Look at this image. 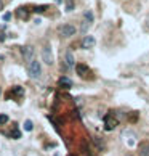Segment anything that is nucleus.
I'll return each instance as SVG.
<instances>
[{
    "instance_id": "obj_10",
    "label": "nucleus",
    "mask_w": 149,
    "mask_h": 156,
    "mask_svg": "<svg viewBox=\"0 0 149 156\" xmlns=\"http://www.w3.org/2000/svg\"><path fill=\"white\" fill-rule=\"evenodd\" d=\"M140 156H149V145H143L140 148Z\"/></svg>"
},
{
    "instance_id": "obj_9",
    "label": "nucleus",
    "mask_w": 149,
    "mask_h": 156,
    "mask_svg": "<svg viewBox=\"0 0 149 156\" xmlns=\"http://www.w3.org/2000/svg\"><path fill=\"white\" fill-rule=\"evenodd\" d=\"M116 124H117V122H116V121H114V119H107V118H106V124H104V129H106V130H112L114 127H116Z\"/></svg>"
},
{
    "instance_id": "obj_4",
    "label": "nucleus",
    "mask_w": 149,
    "mask_h": 156,
    "mask_svg": "<svg viewBox=\"0 0 149 156\" xmlns=\"http://www.w3.org/2000/svg\"><path fill=\"white\" fill-rule=\"evenodd\" d=\"M21 55L22 58H24L26 61H34V47H31V45H22L21 47Z\"/></svg>"
},
{
    "instance_id": "obj_12",
    "label": "nucleus",
    "mask_w": 149,
    "mask_h": 156,
    "mask_svg": "<svg viewBox=\"0 0 149 156\" xmlns=\"http://www.w3.org/2000/svg\"><path fill=\"white\" fill-rule=\"evenodd\" d=\"M83 20H87V21H90V23H93V13L88 10V11H85V15H83Z\"/></svg>"
},
{
    "instance_id": "obj_19",
    "label": "nucleus",
    "mask_w": 149,
    "mask_h": 156,
    "mask_svg": "<svg viewBox=\"0 0 149 156\" xmlns=\"http://www.w3.org/2000/svg\"><path fill=\"white\" fill-rule=\"evenodd\" d=\"M3 8V0H0V10Z\"/></svg>"
},
{
    "instance_id": "obj_13",
    "label": "nucleus",
    "mask_w": 149,
    "mask_h": 156,
    "mask_svg": "<svg viewBox=\"0 0 149 156\" xmlns=\"http://www.w3.org/2000/svg\"><path fill=\"white\" fill-rule=\"evenodd\" d=\"M34 129V124H32V121H26V122H24V130H27V132H29V130H32Z\"/></svg>"
},
{
    "instance_id": "obj_1",
    "label": "nucleus",
    "mask_w": 149,
    "mask_h": 156,
    "mask_svg": "<svg viewBox=\"0 0 149 156\" xmlns=\"http://www.w3.org/2000/svg\"><path fill=\"white\" fill-rule=\"evenodd\" d=\"M76 32H77V29H76V26H72V24H63V26L59 27V36H61L63 39H69V37H72Z\"/></svg>"
},
{
    "instance_id": "obj_17",
    "label": "nucleus",
    "mask_w": 149,
    "mask_h": 156,
    "mask_svg": "<svg viewBox=\"0 0 149 156\" xmlns=\"http://www.w3.org/2000/svg\"><path fill=\"white\" fill-rule=\"evenodd\" d=\"M13 138H19L21 137V134H19V130H13V135H11Z\"/></svg>"
},
{
    "instance_id": "obj_15",
    "label": "nucleus",
    "mask_w": 149,
    "mask_h": 156,
    "mask_svg": "<svg viewBox=\"0 0 149 156\" xmlns=\"http://www.w3.org/2000/svg\"><path fill=\"white\" fill-rule=\"evenodd\" d=\"M8 122V116L7 114H0V124H7Z\"/></svg>"
},
{
    "instance_id": "obj_22",
    "label": "nucleus",
    "mask_w": 149,
    "mask_h": 156,
    "mask_svg": "<svg viewBox=\"0 0 149 156\" xmlns=\"http://www.w3.org/2000/svg\"><path fill=\"white\" fill-rule=\"evenodd\" d=\"M0 95H2V89H0Z\"/></svg>"
},
{
    "instance_id": "obj_6",
    "label": "nucleus",
    "mask_w": 149,
    "mask_h": 156,
    "mask_svg": "<svg viewBox=\"0 0 149 156\" xmlns=\"http://www.w3.org/2000/svg\"><path fill=\"white\" fill-rule=\"evenodd\" d=\"M77 74L80 77H88L90 76V69H88V66L87 65H77Z\"/></svg>"
},
{
    "instance_id": "obj_5",
    "label": "nucleus",
    "mask_w": 149,
    "mask_h": 156,
    "mask_svg": "<svg viewBox=\"0 0 149 156\" xmlns=\"http://www.w3.org/2000/svg\"><path fill=\"white\" fill-rule=\"evenodd\" d=\"M64 65L67 68H74V66H76V58H74V53L71 50H67L66 55H64Z\"/></svg>"
},
{
    "instance_id": "obj_8",
    "label": "nucleus",
    "mask_w": 149,
    "mask_h": 156,
    "mask_svg": "<svg viewBox=\"0 0 149 156\" xmlns=\"http://www.w3.org/2000/svg\"><path fill=\"white\" fill-rule=\"evenodd\" d=\"M59 85L61 87H66V89H71L72 87V80L69 77H66V76H61L59 77Z\"/></svg>"
},
{
    "instance_id": "obj_21",
    "label": "nucleus",
    "mask_w": 149,
    "mask_h": 156,
    "mask_svg": "<svg viewBox=\"0 0 149 156\" xmlns=\"http://www.w3.org/2000/svg\"><path fill=\"white\" fill-rule=\"evenodd\" d=\"M0 60H3V56H2V55H0Z\"/></svg>"
},
{
    "instance_id": "obj_11",
    "label": "nucleus",
    "mask_w": 149,
    "mask_h": 156,
    "mask_svg": "<svg viewBox=\"0 0 149 156\" xmlns=\"http://www.w3.org/2000/svg\"><path fill=\"white\" fill-rule=\"evenodd\" d=\"M16 15L21 16L22 20H26V18H27V11H26V8H18V11H16Z\"/></svg>"
},
{
    "instance_id": "obj_23",
    "label": "nucleus",
    "mask_w": 149,
    "mask_h": 156,
    "mask_svg": "<svg viewBox=\"0 0 149 156\" xmlns=\"http://www.w3.org/2000/svg\"><path fill=\"white\" fill-rule=\"evenodd\" d=\"M55 156H59V154H55Z\"/></svg>"
},
{
    "instance_id": "obj_16",
    "label": "nucleus",
    "mask_w": 149,
    "mask_h": 156,
    "mask_svg": "<svg viewBox=\"0 0 149 156\" xmlns=\"http://www.w3.org/2000/svg\"><path fill=\"white\" fill-rule=\"evenodd\" d=\"M47 8H48L47 5H43V7H36V11H39V13H40V11H45Z\"/></svg>"
},
{
    "instance_id": "obj_7",
    "label": "nucleus",
    "mask_w": 149,
    "mask_h": 156,
    "mask_svg": "<svg viewBox=\"0 0 149 156\" xmlns=\"http://www.w3.org/2000/svg\"><path fill=\"white\" fill-rule=\"evenodd\" d=\"M95 42H96V40H95L93 36H87V37L82 40V47H83V48H91V47L95 45Z\"/></svg>"
},
{
    "instance_id": "obj_20",
    "label": "nucleus",
    "mask_w": 149,
    "mask_h": 156,
    "mask_svg": "<svg viewBox=\"0 0 149 156\" xmlns=\"http://www.w3.org/2000/svg\"><path fill=\"white\" fill-rule=\"evenodd\" d=\"M147 27H149V16H147Z\"/></svg>"
},
{
    "instance_id": "obj_3",
    "label": "nucleus",
    "mask_w": 149,
    "mask_h": 156,
    "mask_svg": "<svg viewBox=\"0 0 149 156\" xmlns=\"http://www.w3.org/2000/svg\"><path fill=\"white\" fill-rule=\"evenodd\" d=\"M27 73H29V76H31V77H39L40 74H42V65H40L39 61H31Z\"/></svg>"
},
{
    "instance_id": "obj_14",
    "label": "nucleus",
    "mask_w": 149,
    "mask_h": 156,
    "mask_svg": "<svg viewBox=\"0 0 149 156\" xmlns=\"http://www.w3.org/2000/svg\"><path fill=\"white\" fill-rule=\"evenodd\" d=\"M74 10V2L72 0H67V5H66V11H72Z\"/></svg>"
},
{
    "instance_id": "obj_2",
    "label": "nucleus",
    "mask_w": 149,
    "mask_h": 156,
    "mask_svg": "<svg viewBox=\"0 0 149 156\" xmlns=\"http://www.w3.org/2000/svg\"><path fill=\"white\" fill-rule=\"evenodd\" d=\"M42 56H43V63L45 65H48V66H51L55 63V60H53V53H51V45L50 44H47L43 47V50H42Z\"/></svg>"
},
{
    "instance_id": "obj_18",
    "label": "nucleus",
    "mask_w": 149,
    "mask_h": 156,
    "mask_svg": "<svg viewBox=\"0 0 149 156\" xmlns=\"http://www.w3.org/2000/svg\"><path fill=\"white\" fill-rule=\"evenodd\" d=\"M3 20H5V21H10V20H11V13H5Z\"/></svg>"
}]
</instances>
